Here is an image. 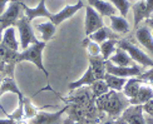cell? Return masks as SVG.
<instances>
[{
  "instance_id": "cell-1",
  "label": "cell",
  "mask_w": 153,
  "mask_h": 124,
  "mask_svg": "<svg viewBox=\"0 0 153 124\" xmlns=\"http://www.w3.org/2000/svg\"><path fill=\"white\" fill-rule=\"evenodd\" d=\"M95 107H97L99 117L100 113H107L109 118H118L123 113V110L131 105L129 99L122 92L109 90L108 93L95 98Z\"/></svg>"
},
{
  "instance_id": "cell-2",
  "label": "cell",
  "mask_w": 153,
  "mask_h": 124,
  "mask_svg": "<svg viewBox=\"0 0 153 124\" xmlns=\"http://www.w3.org/2000/svg\"><path fill=\"white\" fill-rule=\"evenodd\" d=\"M105 73H107L105 71V60L100 55L89 56V65H88V69L85 70V73L83 74V76H80L78 80L69 84L68 89L72 92V90L79 89L82 87H89V85H92L94 82L103 79Z\"/></svg>"
},
{
  "instance_id": "cell-3",
  "label": "cell",
  "mask_w": 153,
  "mask_h": 124,
  "mask_svg": "<svg viewBox=\"0 0 153 124\" xmlns=\"http://www.w3.org/2000/svg\"><path fill=\"white\" fill-rule=\"evenodd\" d=\"M47 47V43L45 42H38L35 44H31L30 47H28L27 49H24L22 51H19L18 54V63H22V62H30L33 63L35 67L42 70L44 75L47 78L49 76L48 74V70L44 67V63H43V51Z\"/></svg>"
},
{
  "instance_id": "cell-4",
  "label": "cell",
  "mask_w": 153,
  "mask_h": 124,
  "mask_svg": "<svg viewBox=\"0 0 153 124\" xmlns=\"http://www.w3.org/2000/svg\"><path fill=\"white\" fill-rule=\"evenodd\" d=\"M14 27L18 29L19 36H20V43H19V44H20V49L22 50L27 49L28 47H30L31 44H35V43L39 42L36 39L34 31H33L30 20L24 14L18 19V22L15 23Z\"/></svg>"
},
{
  "instance_id": "cell-5",
  "label": "cell",
  "mask_w": 153,
  "mask_h": 124,
  "mask_svg": "<svg viewBox=\"0 0 153 124\" xmlns=\"http://www.w3.org/2000/svg\"><path fill=\"white\" fill-rule=\"evenodd\" d=\"M118 48L123 49L124 51L128 53V55L132 58V60L137 63L138 65H142V67H153V59L146 54L143 50H141L138 47H136L133 43H131L129 40H118Z\"/></svg>"
},
{
  "instance_id": "cell-6",
  "label": "cell",
  "mask_w": 153,
  "mask_h": 124,
  "mask_svg": "<svg viewBox=\"0 0 153 124\" xmlns=\"http://www.w3.org/2000/svg\"><path fill=\"white\" fill-rule=\"evenodd\" d=\"M22 3L23 1H19V0H14V1L9 3L4 13L0 15V25L4 29H6L8 27H14L18 19L23 15Z\"/></svg>"
},
{
  "instance_id": "cell-7",
  "label": "cell",
  "mask_w": 153,
  "mask_h": 124,
  "mask_svg": "<svg viewBox=\"0 0 153 124\" xmlns=\"http://www.w3.org/2000/svg\"><path fill=\"white\" fill-rule=\"evenodd\" d=\"M68 104H76V105L88 107L94 103L95 98L92 94V90L89 87H82L79 89H75L71 92V97L63 99Z\"/></svg>"
},
{
  "instance_id": "cell-8",
  "label": "cell",
  "mask_w": 153,
  "mask_h": 124,
  "mask_svg": "<svg viewBox=\"0 0 153 124\" xmlns=\"http://www.w3.org/2000/svg\"><path fill=\"white\" fill-rule=\"evenodd\" d=\"M68 105H65L63 109L58 110L54 113L49 112H38L35 117H33L31 119L27 120L28 124H63V114L67 113Z\"/></svg>"
},
{
  "instance_id": "cell-9",
  "label": "cell",
  "mask_w": 153,
  "mask_h": 124,
  "mask_svg": "<svg viewBox=\"0 0 153 124\" xmlns=\"http://www.w3.org/2000/svg\"><path fill=\"white\" fill-rule=\"evenodd\" d=\"M103 25V18L97 10H94L91 5L85 6V22H84V34L89 36L94 31L100 29Z\"/></svg>"
},
{
  "instance_id": "cell-10",
  "label": "cell",
  "mask_w": 153,
  "mask_h": 124,
  "mask_svg": "<svg viewBox=\"0 0 153 124\" xmlns=\"http://www.w3.org/2000/svg\"><path fill=\"white\" fill-rule=\"evenodd\" d=\"M83 6H84V4H83L82 0H78L75 4H72V5H67L64 6L62 10H59L58 13H54V14H50L49 19L48 20L52 22L55 27H58V25H60L63 22L68 20V19H71L73 15H75L76 13H78Z\"/></svg>"
},
{
  "instance_id": "cell-11",
  "label": "cell",
  "mask_w": 153,
  "mask_h": 124,
  "mask_svg": "<svg viewBox=\"0 0 153 124\" xmlns=\"http://www.w3.org/2000/svg\"><path fill=\"white\" fill-rule=\"evenodd\" d=\"M105 71L108 74L117 75L120 78H136L142 74V70L139 69L138 65H133V67H117V65L112 64L111 62H105Z\"/></svg>"
},
{
  "instance_id": "cell-12",
  "label": "cell",
  "mask_w": 153,
  "mask_h": 124,
  "mask_svg": "<svg viewBox=\"0 0 153 124\" xmlns=\"http://www.w3.org/2000/svg\"><path fill=\"white\" fill-rule=\"evenodd\" d=\"M120 118L128 124H147L143 113V105H132L131 104L123 110Z\"/></svg>"
},
{
  "instance_id": "cell-13",
  "label": "cell",
  "mask_w": 153,
  "mask_h": 124,
  "mask_svg": "<svg viewBox=\"0 0 153 124\" xmlns=\"http://www.w3.org/2000/svg\"><path fill=\"white\" fill-rule=\"evenodd\" d=\"M22 8L24 10V15L27 16L30 22H33L34 19L36 18H45V19H49L50 16V13L48 9H47V5H45V0H40L39 4H38L35 8H30L27 4L22 3Z\"/></svg>"
},
{
  "instance_id": "cell-14",
  "label": "cell",
  "mask_w": 153,
  "mask_h": 124,
  "mask_svg": "<svg viewBox=\"0 0 153 124\" xmlns=\"http://www.w3.org/2000/svg\"><path fill=\"white\" fill-rule=\"evenodd\" d=\"M136 39L149 54L153 55V35H152V30L149 29V27L143 25V27L137 28Z\"/></svg>"
},
{
  "instance_id": "cell-15",
  "label": "cell",
  "mask_w": 153,
  "mask_h": 124,
  "mask_svg": "<svg viewBox=\"0 0 153 124\" xmlns=\"http://www.w3.org/2000/svg\"><path fill=\"white\" fill-rule=\"evenodd\" d=\"M15 93L18 95V99H19V104H23V100H24V95L23 93L20 92V89L19 87L16 85V83L14 80V78L11 76H4L1 83H0V99H1V97L5 94V93ZM1 108V105H0Z\"/></svg>"
},
{
  "instance_id": "cell-16",
  "label": "cell",
  "mask_w": 153,
  "mask_h": 124,
  "mask_svg": "<svg viewBox=\"0 0 153 124\" xmlns=\"http://www.w3.org/2000/svg\"><path fill=\"white\" fill-rule=\"evenodd\" d=\"M153 99V88L149 83H143L141 88H139L137 95L129 100L132 105H143L147 102Z\"/></svg>"
},
{
  "instance_id": "cell-17",
  "label": "cell",
  "mask_w": 153,
  "mask_h": 124,
  "mask_svg": "<svg viewBox=\"0 0 153 124\" xmlns=\"http://www.w3.org/2000/svg\"><path fill=\"white\" fill-rule=\"evenodd\" d=\"M1 44L14 51H19L20 44H19L18 39H16V28L15 27H8L6 29H4Z\"/></svg>"
},
{
  "instance_id": "cell-18",
  "label": "cell",
  "mask_w": 153,
  "mask_h": 124,
  "mask_svg": "<svg viewBox=\"0 0 153 124\" xmlns=\"http://www.w3.org/2000/svg\"><path fill=\"white\" fill-rule=\"evenodd\" d=\"M34 29L40 34L42 42H45V43H48L49 40H52V39L54 38V35H55V31H56V27L50 20L35 24Z\"/></svg>"
},
{
  "instance_id": "cell-19",
  "label": "cell",
  "mask_w": 153,
  "mask_h": 124,
  "mask_svg": "<svg viewBox=\"0 0 153 124\" xmlns=\"http://www.w3.org/2000/svg\"><path fill=\"white\" fill-rule=\"evenodd\" d=\"M88 5H91L94 10H97L102 16H111L116 15V8L107 0H87Z\"/></svg>"
},
{
  "instance_id": "cell-20",
  "label": "cell",
  "mask_w": 153,
  "mask_h": 124,
  "mask_svg": "<svg viewBox=\"0 0 153 124\" xmlns=\"http://www.w3.org/2000/svg\"><path fill=\"white\" fill-rule=\"evenodd\" d=\"M108 62H111L112 64L117 65V67H133V65H136L134 62L132 60V58L128 55V53L120 48H117L116 53L109 58Z\"/></svg>"
},
{
  "instance_id": "cell-21",
  "label": "cell",
  "mask_w": 153,
  "mask_h": 124,
  "mask_svg": "<svg viewBox=\"0 0 153 124\" xmlns=\"http://www.w3.org/2000/svg\"><path fill=\"white\" fill-rule=\"evenodd\" d=\"M143 83H144V82H143L139 76H136V78H128V80H127L126 85L123 87L122 93L131 100V99H133V98L137 95L138 90H139V88H141V85H142Z\"/></svg>"
},
{
  "instance_id": "cell-22",
  "label": "cell",
  "mask_w": 153,
  "mask_h": 124,
  "mask_svg": "<svg viewBox=\"0 0 153 124\" xmlns=\"http://www.w3.org/2000/svg\"><path fill=\"white\" fill-rule=\"evenodd\" d=\"M111 20V29L116 33V34H127L129 30V23L127 22V19L123 16H117V15H111L108 16Z\"/></svg>"
},
{
  "instance_id": "cell-23",
  "label": "cell",
  "mask_w": 153,
  "mask_h": 124,
  "mask_svg": "<svg viewBox=\"0 0 153 124\" xmlns=\"http://www.w3.org/2000/svg\"><path fill=\"white\" fill-rule=\"evenodd\" d=\"M92 42L97 43V44H102L105 40H109V39H118V34L113 33L112 29L109 28H105V27H102L100 29H98L97 31H94L93 34H91L88 36Z\"/></svg>"
},
{
  "instance_id": "cell-24",
  "label": "cell",
  "mask_w": 153,
  "mask_h": 124,
  "mask_svg": "<svg viewBox=\"0 0 153 124\" xmlns=\"http://www.w3.org/2000/svg\"><path fill=\"white\" fill-rule=\"evenodd\" d=\"M133 20H134V27L137 28L141 22L147 20V9H146L144 0H138L133 5Z\"/></svg>"
},
{
  "instance_id": "cell-25",
  "label": "cell",
  "mask_w": 153,
  "mask_h": 124,
  "mask_svg": "<svg viewBox=\"0 0 153 124\" xmlns=\"http://www.w3.org/2000/svg\"><path fill=\"white\" fill-rule=\"evenodd\" d=\"M103 79L107 83L109 90H116V92H122L123 87L126 85L127 80H128L127 78H120V76L112 75V74H108V73H105Z\"/></svg>"
},
{
  "instance_id": "cell-26",
  "label": "cell",
  "mask_w": 153,
  "mask_h": 124,
  "mask_svg": "<svg viewBox=\"0 0 153 124\" xmlns=\"http://www.w3.org/2000/svg\"><path fill=\"white\" fill-rule=\"evenodd\" d=\"M100 47V56L107 62L109 60V58L116 53V50L118 48V39H109L105 40L102 44H99Z\"/></svg>"
},
{
  "instance_id": "cell-27",
  "label": "cell",
  "mask_w": 153,
  "mask_h": 124,
  "mask_svg": "<svg viewBox=\"0 0 153 124\" xmlns=\"http://www.w3.org/2000/svg\"><path fill=\"white\" fill-rule=\"evenodd\" d=\"M38 112H39V109L35 108L28 98H24V100H23V119L29 120V119L33 118V117H35L38 114Z\"/></svg>"
},
{
  "instance_id": "cell-28",
  "label": "cell",
  "mask_w": 153,
  "mask_h": 124,
  "mask_svg": "<svg viewBox=\"0 0 153 124\" xmlns=\"http://www.w3.org/2000/svg\"><path fill=\"white\" fill-rule=\"evenodd\" d=\"M89 87H91L92 94H93L94 98H98V97H100V95H103V94L109 92V88H108V85H107V83L104 82V79L94 82L92 85H89Z\"/></svg>"
},
{
  "instance_id": "cell-29",
  "label": "cell",
  "mask_w": 153,
  "mask_h": 124,
  "mask_svg": "<svg viewBox=\"0 0 153 124\" xmlns=\"http://www.w3.org/2000/svg\"><path fill=\"white\" fill-rule=\"evenodd\" d=\"M82 47L87 49L89 56H98V55H100V47H99V44L92 42L88 36H85V39L82 42Z\"/></svg>"
},
{
  "instance_id": "cell-30",
  "label": "cell",
  "mask_w": 153,
  "mask_h": 124,
  "mask_svg": "<svg viewBox=\"0 0 153 124\" xmlns=\"http://www.w3.org/2000/svg\"><path fill=\"white\" fill-rule=\"evenodd\" d=\"M107 1L112 3V5L116 8V10L119 11L120 16L126 18L127 14H128V10L131 8V3L128 0H107Z\"/></svg>"
},
{
  "instance_id": "cell-31",
  "label": "cell",
  "mask_w": 153,
  "mask_h": 124,
  "mask_svg": "<svg viewBox=\"0 0 153 124\" xmlns=\"http://www.w3.org/2000/svg\"><path fill=\"white\" fill-rule=\"evenodd\" d=\"M146 1V9H147V19L153 14V0H144Z\"/></svg>"
},
{
  "instance_id": "cell-32",
  "label": "cell",
  "mask_w": 153,
  "mask_h": 124,
  "mask_svg": "<svg viewBox=\"0 0 153 124\" xmlns=\"http://www.w3.org/2000/svg\"><path fill=\"white\" fill-rule=\"evenodd\" d=\"M73 124H100V119H82L74 122Z\"/></svg>"
},
{
  "instance_id": "cell-33",
  "label": "cell",
  "mask_w": 153,
  "mask_h": 124,
  "mask_svg": "<svg viewBox=\"0 0 153 124\" xmlns=\"http://www.w3.org/2000/svg\"><path fill=\"white\" fill-rule=\"evenodd\" d=\"M11 1H14V0H0V15H1L4 13V10L6 9V5Z\"/></svg>"
},
{
  "instance_id": "cell-34",
  "label": "cell",
  "mask_w": 153,
  "mask_h": 124,
  "mask_svg": "<svg viewBox=\"0 0 153 124\" xmlns=\"http://www.w3.org/2000/svg\"><path fill=\"white\" fill-rule=\"evenodd\" d=\"M0 124H16V120L11 119V118H6V119H0Z\"/></svg>"
},
{
  "instance_id": "cell-35",
  "label": "cell",
  "mask_w": 153,
  "mask_h": 124,
  "mask_svg": "<svg viewBox=\"0 0 153 124\" xmlns=\"http://www.w3.org/2000/svg\"><path fill=\"white\" fill-rule=\"evenodd\" d=\"M114 123H116V124H128L126 120H123L122 118H117V119H114Z\"/></svg>"
},
{
  "instance_id": "cell-36",
  "label": "cell",
  "mask_w": 153,
  "mask_h": 124,
  "mask_svg": "<svg viewBox=\"0 0 153 124\" xmlns=\"http://www.w3.org/2000/svg\"><path fill=\"white\" fill-rule=\"evenodd\" d=\"M147 23H148V25H149V28L153 29V18H148V19H147Z\"/></svg>"
},
{
  "instance_id": "cell-37",
  "label": "cell",
  "mask_w": 153,
  "mask_h": 124,
  "mask_svg": "<svg viewBox=\"0 0 153 124\" xmlns=\"http://www.w3.org/2000/svg\"><path fill=\"white\" fill-rule=\"evenodd\" d=\"M74 122L71 119V118H67V119H64V122H63V124H73Z\"/></svg>"
},
{
  "instance_id": "cell-38",
  "label": "cell",
  "mask_w": 153,
  "mask_h": 124,
  "mask_svg": "<svg viewBox=\"0 0 153 124\" xmlns=\"http://www.w3.org/2000/svg\"><path fill=\"white\" fill-rule=\"evenodd\" d=\"M3 31H4V28L0 25V44H1V39H3Z\"/></svg>"
},
{
  "instance_id": "cell-39",
  "label": "cell",
  "mask_w": 153,
  "mask_h": 124,
  "mask_svg": "<svg viewBox=\"0 0 153 124\" xmlns=\"http://www.w3.org/2000/svg\"><path fill=\"white\" fill-rule=\"evenodd\" d=\"M102 124H116V123H114V119H113V120H112V119H109V120H107V122L102 123Z\"/></svg>"
},
{
  "instance_id": "cell-40",
  "label": "cell",
  "mask_w": 153,
  "mask_h": 124,
  "mask_svg": "<svg viewBox=\"0 0 153 124\" xmlns=\"http://www.w3.org/2000/svg\"><path fill=\"white\" fill-rule=\"evenodd\" d=\"M3 78H4V75H3L1 73H0V83H1V80H3Z\"/></svg>"
},
{
  "instance_id": "cell-41",
  "label": "cell",
  "mask_w": 153,
  "mask_h": 124,
  "mask_svg": "<svg viewBox=\"0 0 153 124\" xmlns=\"http://www.w3.org/2000/svg\"><path fill=\"white\" fill-rule=\"evenodd\" d=\"M19 1H23V0H19Z\"/></svg>"
}]
</instances>
